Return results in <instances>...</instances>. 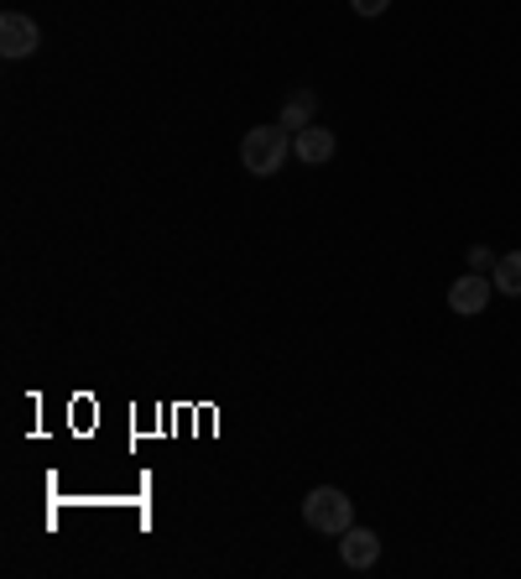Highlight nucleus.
Listing matches in <instances>:
<instances>
[{
    "label": "nucleus",
    "mask_w": 521,
    "mask_h": 579,
    "mask_svg": "<svg viewBox=\"0 0 521 579\" xmlns=\"http://www.w3.org/2000/svg\"><path fill=\"white\" fill-rule=\"evenodd\" d=\"M292 157V131L287 125H251L240 136V168L251 178H271L282 172V162Z\"/></svg>",
    "instance_id": "nucleus-1"
},
{
    "label": "nucleus",
    "mask_w": 521,
    "mask_h": 579,
    "mask_svg": "<svg viewBox=\"0 0 521 579\" xmlns=\"http://www.w3.org/2000/svg\"><path fill=\"white\" fill-rule=\"evenodd\" d=\"M303 522L324 538H339L344 528H355V502L339 491V485H313L303 496Z\"/></svg>",
    "instance_id": "nucleus-2"
},
{
    "label": "nucleus",
    "mask_w": 521,
    "mask_h": 579,
    "mask_svg": "<svg viewBox=\"0 0 521 579\" xmlns=\"http://www.w3.org/2000/svg\"><path fill=\"white\" fill-rule=\"evenodd\" d=\"M37 48H43V26L32 22L26 11H5L0 16V52L16 63V58H32Z\"/></svg>",
    "instance_id": "nucleus-3"
},
{
    "label": "nucleus",
    "mask_w": 521,
    "mask_h": 579,
    "mask_svg": "<svg viewBox=\"0 0 521 579\" xmlns=\"http://www.w3.org/2000/svg\"><path fill=\"white\" fill-rule=\"evenodd\" d=\"M490 288H496V282H490L485 272H464V277H453L449 282V309L459 318L485 314V309H490Z\"/></svg>",
    "instance_id": "nucleus-4"
},
{
    "label": "nucleus",
    "mask_w": 521,
    "mask_h": 579,
    "mask_svg": "<svg viewBox=\"0 0 521 579\" xmlns=\"http://www.w3.org/2000/svg\"><path fill=\"white\" fill-rule=\"evenodd\" d=\"M334 152H339V136H334L329 125H318V121H313L308 131H298V136H292V157H298V162H308V168H329Z\"/></svg>",
    "instance_id": "nucleus-5"
},
{
    "label": "nucleus",
    "mask_w": 521,
    "mask_h": 579,
    "mask_svg": "<svg viewBox=\"0 0 521 579\" xmlns=\"http://www.w3.org/2000/svg\"><path fill=\"white\" fill-rule=\"evenodd\" d=\"M339 558H344L350 569H376L380 538L371 528H344V532H339Z\"/></svg>",
    "instance_id": "nucleus-6"
},
{
    "label": "nucleus",
    "mask_w": 521,
    "mask_h": 579,
    "mask_svg": "<svg viewBox=\"0 0 521 579\" xmlns=\"http://www.w3.org/2000/svg\"><path fill=\"white\" fill-rule=\"evenodd\" d=\"M313 121H318V95H313L308 84H298V89H287V99H282V116H277V125H287V131L298 136V131H308Z\"/></svg>",
    "instance_id": "nucleus-7"
},
{
    "label": "nucleus",
    "mask_w": 521,
    "mask_h": 579,
    "mask_svg": "<svg viewBox=\"0 0 521 579\" xmlns=\"http://www.w3.org/2000/svg\"><path fill=\"white\" fill-rule=\"evenodd\" d=\"M490 282H496V292H506V298H521V251H506L496 262V272H490Z\"/></svg>",
    "instance_id": "nucleus-8"
},
{
    "label": "nucleus",
    "mask_w": 521,
    "mask_h": 579,
    "mask_svg": "<svg viewBox=\"0 0 521 579\" xmlns=\"http://www.w3.org/2000/svg\"><path fill=\"white\" fill-rule=\"evenodd\" d=\"M464 262H470V272H485V277H490L500 256H490V245H470V251H464Z\"/></svg>",
    "instance_id": "nucleus-9"
},
{
    "label": "nucleus",
    "mask_w": 521,
    "mask_h": 579,
    "mask_svg": "<svg viewBox=\"0 0 521 579\" xmlns=\"http://www.w3.org/2000/svg\"><path fill=\"white\" fill-rule=\"evenodd\" d=\"M386 5H391V0H350V11L365 16V22H371V16H386Z\"/></svg>",
    "instance_id": "nucleus-10"
}]
</instances>
